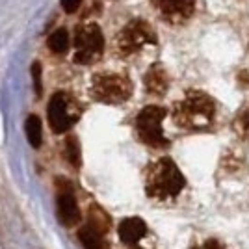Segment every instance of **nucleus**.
I'll return each mask as SVG.
<instances>
[{"label": "nucleus", "instance_id": "obj_1", "mask_svg": "<svg viewBox=\"0 0 249 249\" xmlns=\"http://www.w3.org/2000/svg\"><path fill=\"white\" fill-rule=\"evenodd\" d=\"M184 184H186L184 175L180 173L175 162L167 156L158 158L147 169L145 192L149 197L162 199V201L173 199L182 192Z\"/></svg>", "mask_w": 249, "mask_h": 249}, {"label": "nucleus", "instance_id": "obj_2", "mask_svg": "<svg viewBox=\"0 0 249 249\" xmlns=\"http://www.w3.org/2000/svg\"><path fill=\"white\" fill-rule=\"evenodd\" d=\"M216 117V104L203 91H188L173 106V119L178 126L190 130L208 128Z\"/></svg>", "mask_w": 249, "mask_h": 249}, {"label": "nucleus", "instance_id": "obj_3", "mask_svg": "<svg viewBox=\"0 0 249 249\" xmlns=\"http://www.w3.org/2000/svg\"><path fill=\"white\" fill-rule=\"evenodd\" d=\"M132 95V82L117 73L95 74L91 80V97L103 104H121Z\"/></svg>", "mask_w": 249, "mask_h": 249}, {"label": "nucleus", "instance_id": "obj_4", "mask_svg": "<svg viewBox=\"0 0 249 249\" xmlns=\"http://www.w3.org/2000/svg\"><path fill=\"white\" fill-rule=\"evenodd\" d=\"M80 114H82V108L73 95L63 93V91L52 95L49 103V123L56 134L67 132L80 119Z\"/></svg>", "mask_w": 249, "mask_h": 249}, {"label": "nucleus", "instance_id": "obj_5", "mask_svg": "<svg viewBox=\"0 0 249 249\" xmlns=\"http://www.w3.org/2000/svg\"><path fill=\"white\" fill-rule=\"evenodd\" d=\"M166 115V108L162 106H145L136 117L138 138L151 147H166L169 142L162 132V121Z\"/></svg>", "mask_w": 249, "mask_h": 249}, {"label": "nucleus", "instance_id": "obj_6", "mask_svg": "<svg viewBox=\"0 0 249 249\" xmlns=\"http://www.w3.org/2000/svg\"><path fill=\"white\" fill-rule=\"evenodd\" d=\"M74 62L80 65H88L93 63L103 56L104 51V36L99 24L95 22H88L76 28V36H74Z\"/></svg>", "mask_w": 249, "mask_h": 249}, {"label": "nucleus", "instance_id": "obj_7", "mask_svg": "<svg viewBox=\"0 0 249 249\" xmlns=\"http://www.w3.org/2000/svg\"><path fill=\"white\" fill-rule=\"evenodd\" d=\"M156 43V32L153 26L143 19H134L130 21L117 36V47L121 54L128 56L132 52H138L145 45H155Z\"/></svg>", "mask_w": 249, "mask_h": 249}, {"label": "nucleus", "instance_id": "obj_8", "mask_svg": "<svg viewBox=\"0 0 249 249\" xmlns=\"http://www.w3.org/2000/svg\"><path fill=\"white\" fill-rule=\"evenodd\" d=\"M60 186H58V216L60 221L67 227H73L80 221V208L76 205V199H74L73 188L71 184L62 178H58Z\"/></svg>", "mask_w": 249, "mask_h": 249}, {"label": "nucleus", "instance_id": "obj_9", "mask_svg": "<svg viewBox=\"0 0 249 249\" xmlns=\"http://www.w3.org/2000/svg\"><path fill=\"white\" fill-rule=\"evenodd\" d=\"M158 8L169 21H184L194 11V0H158Z\"/></svg>", "mask_w": 249, "mask_h": 249}, {"label": "nucleus", "instance_id": "obj_10", "mask_svg": "<svg viewBox=\"0 0 249 249\" xmlns=\"http://www.w3.org/2000/svg\"><path fill=\"white\" fill-rule=\"evenodd\" d=\"M117 232H119V238H121L123 244L134 246V244H138L140 240L145 236L147 225H145V221L140 218H126L119 223Z\"/></svg>", "mask_w": 249, "mask_h": 249}, {"label": "nucleus", "instance_id": "obj_11", "mask_svg": "<svg viewBox=\"0 0 249 249\" xmlns=\"http://www.w3.org/2000/svg\"><path fill=\"white\" fill-rule=\"evenodd\" d=\"M169 86V76L162 65H153L145 74V88L149 93L164 95Z\"/></svg>", "mask_w": 249, "mask_h": 249}, {"label": "nucleus", "instance_id": "obj_12", "mask_svg": "<svg viewBox=\"0 0 249 249\" xmlns=\"http://www.w3.org/2000/svg\"><path fill=\"white\" fill-rule=\"evenodd\" d=\"M78 240L86 249H108V242L104 240V232H101L99 229H95L89 223L78 231Z\"/></svg>", "mask_w": 249, "mask_h": 249}, {"label": "nucleus", "instance_id": "obj_13", "mask_svg": "<svg viewBox=\"0 0 249 249\" xmlns=\"http://www.w3.org/2000/svg\"><path fill=\"white\" fill-rule=\"evenodd\" d=\"M24 130H26V138L30 142L32 147H37L41 145V138H43V130H41V121L37 115H28L26 117V123H24Z\"/></svg>", "mask_w": 249, "mask_h": 249}, {"label": "nucleus", "instance_id": "obj_14", "mask_svg": "<svg viewBox=\"0 0 249 249\" xmlns=\"http://www.w3.org/2000/svg\"><path fill=\"white\" fill-rule=\"evenodd\" d=\"M67 45H69V36H67L65 28H58L49 37V49L56 54H62V52L67 51Z\"/></svg>", "mask_w": 249, "mask_h": 249}, {"label": "nucleus", "instance_id": "obj_15", "mask_svg": "<svg viewBox=\"0 0 249 249\" xmlns=\"http://www.w3.org/2000/svg\"><path fill=\"white\" fill-rule=\"evenodd\" d=\"M89 225L99 229L101 232H106L110 229V218H108V214L104 212L103 208L91 207L89 208Z\"/></svg>", "mask_w": 249, "mask_h": 249}, {"label": "nucleus", "instance_id": "obj_16", "mask_svg": "<svg viewBox=\"0 0 249 249\" xmlns=\"http://www.w3.org/2000/svg\"><path fill=\"white\" fill-rule=\"evenodd\" d=\"M65 158L69 160V164L73 167H80V164H82V160H80V145H78L74 136L67 138V142H65Z\"/></svg>", "mask_w": 249, "mask_h": 249}, {"label": "nucleus", "instance_id": "obj_17", "mask_svg": "<svg viewBox=\"0 0 249 249\" xmlns=\"http://www.w3.org/2000/svg\"><path fill=\"white\" fill-rule=\"evenodd\" d=\"M32 74H34V86H36V91H37V97L41 95V65L39 63H34L32 65Z\"/></svg>", "mask_w": 249, "mask_h": 249}, {"label": "nucleus", "instance_id": "obj_18", "mask_svg": "<svg viewBox=\"0 0 249 249\" xmlns=\"http://www.w3.org/2000/svg\"><path fill=\"white\" fill-rule=\"evenodd\" d=\"M80 2H82V0H62V8L67 11V13H74V11L78 10Z\"/></svg>", "mask_w": 249, "mask_h": 249}, {"label": "nucleus", "instance_id": "obj_19", "mask_svg": "<svg viewBox=\"0 0 249 249\" xmlns=\"http://www.w3.org/2000/svg\"><path fill=\"white\" fill-rule=\"evenodd\" d=\"M194 249H225V248H223V244H219L218 240H207L205 244L196 246Z\"/></svg>", "mask_w": 249, "mask_h": 249}, {"label": "nucleus", "instance_id": "obj_20", "mask_svg": "<svg viewBox=\"0 0 249 249\" xmlns=\"http://www.w3.org/2000/svg\"><path fill=\"white\" fill-rule=\"evenodd\" d=\"M242 121H244V124H246V126H249V110L246 112V114H244V117H242Z\"/></svg>", "mask_w": 249, "mask_h": 249}]
</instances>
